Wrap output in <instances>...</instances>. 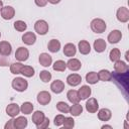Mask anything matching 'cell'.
Returning <instances> with one entry per match:
<instances>
[{"label":"cell","instance_id":"cell-44","mask_svg":"<svg viewBox=\"0 0 129 129\" xmlns=\"http://www.w3.org/2000/svg\"><path fill=\"white\" fill-rule=\"evenodd\" d=\"M34 3L38 7H44L47 4V0H34Z\"/></svg>","mask_w":129,"mask_h":129},{"label":"cell","instance_id":"cell-31","mask_svg":"<svg viewBox=\"0 0 129 129\" xmlns=\"http://www.w3.org/2000/svg\"><path fill=\"white\" fill-rule=\"evenodd\" d=\"M86 81L91 84V85H95L99 82V78H98V74L96 72H89L86 75Z\"/></svg>","mask_w":129,"mask_h":129},{"label":"cell","instance_id":"cell-39","mask_svg":"<svg viewBox=\"0 0 129 129\" xmlns=\"http://www.w3.org/2000/svg\"><path fill=\"white\" fill-rule=\"evenodd\" d=\"M62 125H63V128L66 129H72L75 126V120L73 119V117H64Z\"/></svg>","mask_w":129,"mask_h":129},{"label":"cell","instance_id":"cell-5","mask_svg":"<svg viewBox=\"0 0 129 129\" xmlns=\"http://www.w3.org/2000/svg\"><path fill=\"white\" fill-rule=\"evenodd\" d=\"M116 17H117L118 21H120L122 23L128 22V20H129V10H128V8L124 7V6L118 8V10L116 12Z\"/></svg>","mask_w":129,"mask_h":129},{"label":"cell","instance_id":"cell-45","mask_svg":"<svg viewBox=\"0 0 129 129\" xmlns=\"http://www.w3.org/2000/svg\"><path fill=\"white\" fill-rule=\"evenodd\" d=\"M47 2H49L50 4H57V3H59L60 2V0H47Z\"/></svg>","mask_w":129,"mask_h":129},{"label":"cell","instance_id":"cell-3","mask_svg":"<svg viewBox=\"0 0 129 129\" xmlns=\"http://www.w3.org/2000/svg\"><path fill=\"white\" fill-rule=\"evenodd\" d=\"M91 29L93 30V32L95 33H103L105 32L106 28H107V25H106V22L101 19V18H95L91 21Z\"/></svg>","mask_w":129,"mask_h":129},{"label":"cell","instance_id":"cell-19","mask_svg":"<svg viewBox=\"0 0 129 129\" xmlns=\"http://www.w3.org/2000/svg\"><path fill=\"white\" fill-rule=\"evenodd\" d=\"M111 117H112V112H111V110H109L107 108H102L98 111V118L101 121H104V122L109 121L111 119Z\"/></svg>","mask_w":129,"mask_h":129},{"label":"cell","instance_id":"cell-14","mask_svg":"<svg viewBox=\"0 0 129 129\" xmlns=\"http://www.w3.org/2000/svg\"><path fill=\"white\" fill-rule=\"evenodd\" d=\"M81 82H82V77L79 74H71L67 77V83L72 87L79 86Z\"/></svg>","mask_w":129,"mask_h":129},{"label":"cell","instance_id":"cell-9","mask_svg":"<svg viewBox=\"0 0 129 129\" xmlns=\"http://www.w3.org/2000/svg\"><path fill=\"white\" fill-rule=\"evenodd\" d=\"M86 110L89 113H96L99 110V103L95 98H89L86 102Z\"/></svg>","mask_w":129,"mask_h":129},{"label":"cell","instance_id":"cell-35","mask_svg":"<svg viewBox=\"0 0 129 129\" xmlns=\"http://www.w3.org/2000/svg\"><path fill=\"white\" fill-rule=\"evenodd\" d=\"M22 67H23V64H22L20 61L11 63V64H10V72H11V74H13V75H18V74H20Z\"/></svg>","mask_w":129,"mask_h":129},{"label":"cell","instance_id":"cell-28","mask_svg":"<svg viewBox=\"0 0 129 129\" xmlns=\"http://www.w3.org/2000/svg\"><path fill=\"white\" fill-rule=\"evenodd\" d=\"M82 112H83V107H82V105L79 104V103H75L74 105H72V106L70 107V111H69V113H70L72 116H75V117L80 116V115L82 114Z\"/></svg>","mask_w":129,"mask_h":129},{"label":"cell","instance_id":"cell-11","mask_svg":"<svg viewBox=\"0 0 129 129\" xmlns=\"http://www.w3.org/2000/svg\"><path fill=\"white\" fill-rule=\"evenodd\" d=\"M50 90L54 94H60L64 90V83L60 80H55L50 84Z\"/></svg>","mask_w":129,"mask_h":129},{"label":"cell","instance_id":"cell-8","mask_svg":"<svg viewBox=\"0 0 129 129\" xmlns=\"http://www.w3.org/2000/svg\"><path fill=\"white\" fill-rule=\"evenodd\" d=\"M1 17L5 20H10L14 17L15 15V9L12 7V6H4L1 10Z\"/></svg>","mask_w":129,"mask_h":129},{"label":"cell","instance_id":"cell-48","mask_svg":"<svg viewBox=\"0 0 129 129\" xmlns=\"http://www.w3.org/2000/svg\"><path fill=\"white\" fill-rule=\"evenodd\" d=\"M0 37H1V32H0Z\"/></svg>","mask_w":129,"mask_h":129},{"label":"cell","instance_id":"cell-17","mask_svg":"<svg viewBox=\"0 0 129 129\" xmlns=\"http://www.w3.org/2000/svg\"><path fill=\"white\" fill-rule=\"evenodd\" d=\"M91 94H92V90H91V88H90L89 86H87V85L82 86V87L79 89V91H78V95H79L80 100H87V99L91 96Z\"/></svg>","mask_w":129,"mask_h":129},{"label":"cell","instance_id":"cell-37","mask_svg":"<svg viewBox=\"0 0 129 129\" xmlns=\"http://www.w3.org/2000/svg\"><path fill=\"white\" fill-rule=\"evenodd\" d=\"M56 109H57L59 112L66 114V113H69V111H70V106H69L66 102L59 101V102L56 103Z\"/></svg>","mask_w":129,"mask_h":129},{"label":"cell","instance_id":"cell-22","mask_svg":"<svg viewBox=\"0 0 129 129\" xmlns=\"http://www.w3.org/2000/svg\"><path fill=\"white\" fill-rule=\"evenodd\" d=\"M93 46H94V49L96 52H103V51H105V49L107 47V43L103 38H98L94 41Z\"/></svg>","mask_w":129,"mask_h":129},{"label":"cell","instance_id":"cell-38","mask_svg":"<svg viewBox=\"0 0 129 129\" xmlns=\"http://www.w3.org/2000/svg\"><path fill=\"white\" fill-rule=\"evenodd\" d=\"M51 74L48 72V71H45V70H43V71H41L40 73H39V79L43 82V83H48L50 80H51Z\"/></svg>","mask_w":129,"mask_h":129},{"label":"cell","instance_id":"cell-20","mask_svg":"<svg viewBox=\"0 0 129 129\" xmlns=\"http://www.w3.org/2000/svg\"><path fill=\"white\" fill-rule=\"evenodd\" d=\"M76 52H77V47L74 43H67L64 44L63 46V54L66 56H69V57H72V56H75L76 55Z\"/></svg>","mask_w":129,"mask_h":129},{"label":"cell","instance_id":"cell-32","mask_svg":"<svg viewBox=\"0 0 129 129\" xmlns=\"http://www.w3.org/2000/svg\"><path fill=\"white\" fill-rule=\"evenodd\" d=\"M52 69L53 71H56V72H64L67 69V62H64L61 59H58L54 61V63L52 64Z\"/></svg>","mask_w":129,"mask_h":129},{"label":"cell","instance_id":"cell-33","mask_svg":"<svg viewBox=\"0 0 129 129\" xmlns=\"http://www.w3.org/2000/svg\"><path fill=\"white\" fill-rule=\"evenodd\" d=\"M20 74H22L26 78H31V77L34 76L35 73H34V69L32 67H30V66H23L22 69H21Z\"/></svg>","mask_w":129,"mask_h":129},{"label":"cell","instance_id":"cell-26","mask_svg":"<svg viewBox=\"0 0 129 129\" xmlns=\"http://www.w3.org/2000/svg\"><path fill=\"white\" fill-rule=\"evenodd\" d=\"M47 48L52 53L57 52L60 49V42H59V40L54 39V38L53 39H50L49 42H48V44H47Z\"/></svg>","mask_w":129,"mask_h":129},{"label":"cell","instance_id":"cell-6","mask_svg":"<svg viewBox=\"0 0 129 129\" xmlns=\"http://www.w3.org/2000/svg\"><path fill=\"white\" fill-rule=\"evenodd\" d=\"M28 57H29V51H28V49L26 47L20 46V47H18L16 49V51H15V58L18 61H20V62L25 61V60L28 59Z\"/></svg>","mask_w":129,"mask_h":129},{"label":"cell","instance_id":"cell-25","mask_svg":"<svg viewBox=\"0 0 129 129\" xmlns=\"http://www.w3.org/2000/svg\"><path fill=\"white\" fill-rule=\"evenodd\" d=\"M44 118H45V115H44V113L42 111H39V110L35 111L32 114V123L35 126H37V125H39L44 120Z\"/></svg>","mask_w":129,"mask_h":129},{"label":"cell","instance_id":"cell-21","mask_svg":"<svg viewBox=\"0 0 129 129\" xmlns=\"http://www.w3.org/2000/svg\"><path fill=\"white\" fill-rule=\"evenodd\" d=\"M114 70H115V72H117V73L123 74V73H126V72L129 71V67H128V64H127L125 61L118 59L117 61H115Z\"/></svg>","mask_w":129,"mask_h":129},{"label":"cell","instance_id":"cell-43","mask_svg":"<svg viewBox=\"0 0 129 129\" xmlns=\"http://www.w3.org/2000/svg\"><path fill=\"white\" fill-rule=\"evenodd\" d=\"M5 129H14V119H10L5 125H4Z\"/></svg>","mask_w":129,"mask_h":129},{"label":"cell","instance_id":"cell-24","mask_svg":"<svg viewBox=\"0 0 129 129\" xmlns=\"http://www.w3.org/2000/svg\"><path fill=\"white\" fill-rule=\"evenodd\" d=\"M78 48L82 54H89L91 51V45L87 40H81L78 44Z\"/></svg>","mask_w":129,"mask_h":129},{"label":"cell","instance_id":"cell-4","mask_svg":"<svg viewBox=\"0 0 129 129\" xmlns=\"http://www.w3.org/2000/svg\"><path fill=\"white\" fill-rule=\"evenodd\" d=\"M48 23L43 19H39L34 23V30L39 35H45L48 32Z\"/></svg>","mask_w":129,"mask_h":129},{"label":"cell","instance_id":"cell-41","mask_svg":"<svg viewBox=\"0 0 129 129\" xmlns=\"http://www.w3.org/2000/svg\"><path fill=\"white\" fill-rule=\"evenodd\" d=\"M48 125H49V119L45 117L44 120H43L39 125L36 126V128H37V129H45V128L48 127Z\"/></svg>","mask_w":129,"mask_h":129},{"label":"cell","instance_id":"cell-36","mask_svg":"<svg viewBox=\"0 0 129 129\" xmlns=\"http://www.w3.org/2000/svg\"><path fill=\"white\" fill-rule=\"evenodd\" d=\"M13 26H14V28H15L17 31H19V32H23V31H25L26 28H27V24H26L24 21H22V20H17V21H15V22L13 23Z\"/></svg>","mask_w":129,"mask_h":129},{"label":"cell","instance_id":"cell-16","mask_svg":"<svg viewBox=\"0 0 129 129\" xmlns=\"http://www.w3.org/2000/svg\"><path fill=\"white\" fill-rule=\"evenodd\" d=\"M38 61H39V63H40L42 67L47 68V67H49V66L52 63V57H51V55H49L48 53L42 52V53L39 54Z\"/></svg>","mask_w":129,"mask_h":129},{"label":"cell","instance_id":"cell-23","mask_svg":"<svg viewBox=\"0 0 129 129\" xmlns=\"http://www.w3.org/2000/svg\"><path fill=\"white\" fill-rule=\"evenodd\" d=\"M28 121L24 116H19L14 119V129H24L27 127Z\"/></svg>","mask_w":129,"mask_h":129},{"label":"cell","instance_id":"cell-34","mask_svg":"<svg viewBox=\"0 0 129 129\" xmlns=\"http://www.w3.org/2000/svg\"><path fill=\"white\" fill-rule=\"evenodd\" d=\"M120 56H121V51L119 48H112L110 50V53H109V57H110V60L111 61H117L118 59H120Z\"/></svg>","mask_w":129,"mask_h":129},{"label":"cell","instance_id":"cell-1","mask_svg":"<svg viewBox=\"0 0 129 129\" xmlns=\"http://www.w3.org/2000/svg\"><path fill=\"white\" fill-rule=\"evenodd\" d=\"M128 73L129 71L123 74L117 72H114L112 74V80H114V82L120 89H124L125 91L128 90Z\"/></svg>","mask_w":129,"mask_h":129},{"label":"cell","instance_id":"cell-30","mask_svg":"<svg viewBox=\"0 0 129 129\" xmlns=\"http://www.w3.org/2000/svg\"><path fill=\"white\" fill-rule=\"evenodd\" d=\"M33 108L34 107H33V104L31 102H24L20 107V112L23 113L24 115H29L32 113Z\"/></svg>","mask_w":129,"mask_h":129},{"label":"cell","instance_id":"cell-40","mask_svg":"<svg viewBox=\"0 0 129 129\" xmlns=\"http://www.w3.org/2000/svg\"><path fill=\"white\" fill-rule=\"evenodd\" d=\"M63 120H64V116H63V115H61V114H58V115H56V116L54 117L53 123H54V125H55V126L59 127V126H61V125H62Z\"/></svg>","mask_w":129,"mask_h":129},{"label":"cell","instance_id":"cell-42","mask_svg":"<svg viewBox=\"0 0 129 129\" xmlns=\"http://www.w3.org/2000/svg\"><path fill=\"white\" fill-rule=\"evenodd\" d=\"M0 66L1 67H8L9 66V58L6 55L0 56Z\"/></svg>","mask_w":129,"mask_h":129},{"label":"cell","instance_id":"cell-12","mask_svg":"<svg viewBox=\"0 0 129 129\" xmlns=\"http://www.w3.org/2000/svg\"><path fill=\"white\" fill-rule=\"evenodd\" d=\"M19 113H20V107H19L17 104L11 103V104L7 105V107H6V114H7L8 116L14 118V117H16Z\"/></svg>","mask_w":129,"mask_h":129},{"label":"cell","instance_id":"cell-47","mask_svg":"<svg viewBox=\"0 0 129 129\" xmlns=\"http://www.w3.org/2000/svg\"><path fill=\"white\" fill-rule=\"evenodd\" d=\"M2 8H3V2H2V0H0V12H1Z\"/></svg>","mask_w":129,"mask_h":129},{"label":"cell","instance_id":"cell-7","mask_svg":"<svg viewBox=\"0 0 129 129\" xmlns=\"http://www.w3.org/2000/svg\"><path fill=\"white\" fill-rule=\"evenodd\" d=\"M36 99H37V102H38L40 105L45 106V105H47V104L50 103V101H51V96H50V94H49L47 91H41V92H39V93L37 94Z\"/></svg>","mask_w":129,"mask_h":129},{"label":"cell","instance_id":"cell-29","mask_svg":"<svg viewBox=\"0 0 129 129\" xmlns=\"http://www.w3.org/2000/svg\"><path fill=\"white\" fill-rule=\"evenodd\" d=\"M67 98H68V100H69L72 104H75V103H79V102H80V98H79V95H78V91H76V90H70V91H68V93H67Z\"/></svg>","mask_w":129,"mask_h":129},{"label":"cell","instance_id":"cell-15","mask_svg":"<svg viewBox=\"0 0 129 129\" xmlns=\"http://www.w3.org/2000/svg\"><path fill=\"white\" fill-rule=\"evenodd\" d=\"M22 41L27 45H32L36 41V35L32 31H27L22 35Z\"/></svg>","mask_w":129,"mask_h":129},{"label":"cell","instance_id":"cell-18","mask_svg":"<svg viewBox=\"0 0 129 129\" xmlns=\"http://www.w3.org/2000/svg\"><path fill=\"white\" fill-rule=\"evenodd\" d=\"M67 68L70 71L77 72V71H79L82 68V62L78 58H70L67 61Z\"/></svg>","mask_w":129,"mask_h":129},{"label":"cell","instance_id":"cell-10","mask_svg":"<svg viewBox=\"0 0 129 129\" xmlns=\"http://www.w3.org/2000/svg\"><path fill=\"white\" fill-rule=\"evenodd\" d=\"M122 38V32L118 29H115V30H112L109 34H108V37H107V40L110 42V43H118Z\"/></svg>","mask_w":129,"mask_h":129},{"label":"cell","instance_id":"cell-2","mask_svg":"<svg viewBox=\"0 0 129 129\" xmlns=\"http://www.w3.org/2000/svg\"><path fill=\"white\" fill-rule=\"evenodd\" d=\"M11 86L12 88L17 91V92H24L27 90L28 88V82L24 79V78H21V77H16L12 80V83H11Z\"/></svg>","mask_w":129,"mask_h":129},{"label":"cell","instance_id":"cell-46","mask_svg":"<svg viewBox=\"0 0 129 129\" xmlns=\"http://www.w3.org/2000/svg\"><path fill=\"white\" fill-rule=\"evenodd\" d=\"M102 128H112V126L111 125H103Z\"/></svg>","mask_w":129,"mask_h":129},{"label":"cell","instance_id":"cell-13","mask_svg":"<svg viewBox=\"0 0 129 129\" xmlns=\"http://www.w3.org/2000/svg\"><path fill=\"white\" fill-rule=\"evenodd\" d=\"M12 52V45L10 42L6 41V40H3V41H0V54L1 55H10Z\"/></svg>","mask_w":129,"mask_h":129},{"label":"cell","instance_id":"cell-27","mask_svg":"<svg viewBox=\"0 0 129 129\" xmlns=\"http://www.w3.org/2000/svg\"><path fill=\"white\" fill-rule=\"evenodd\" d=\"M98 74V78L100 81H103V82H109L112 80V73L108 70H101Z\"/></svg>","mask_w":129,"mask_h":129}]
</instances>
